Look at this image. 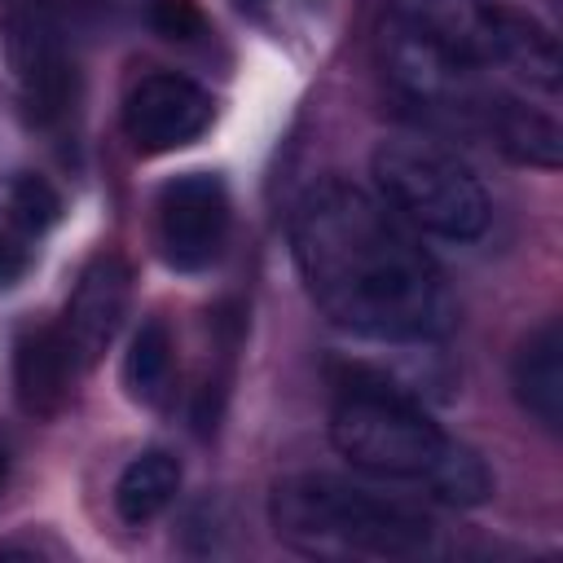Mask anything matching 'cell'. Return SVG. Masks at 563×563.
<instances>
[{
    "label": "cell",
    "mask_w": 563,
    "mask_h": 563,
    "mask_svg": "<svg viewBox=\"0 0 563 563\" xmlns=\"http://www.w3.org/2000/svg\"><path fill=\"white\" fill-rule=\"evenodd\" d=\"M374 185L383 202L431 238L471 242L488 229V194L457 150L431 136H391L374 150Z\"/></svg>",
    "instance_id": "obj_4"
},
{
    "label": "cell",
    "mask_w": 563,
    "mask_h": 563,
    "mask_svg": "<svg viewBox=\"0 0 563 563\" xmlns=\"http://www.w3.org/2000/svg\"><path fill=\"white\" fill-rule=\"evenodd\" d=\"M391 13L488 70V0H391Z\"/></svg>",
    "instance_id": "obj_14"
},
{
    "label": "cell",
    "mask_w": 563,
    "mask_h": 563,
    "mask_svg": "<svg viewBox=\"0 0 563 563\" xmlns=\"http://www.w3.org/2000/svg\"><path fill=\"white\" fill-rule=\"evenodd\" d=\"M493 66L532 92H559V44L532 13L488 4V70Z\"/></svg>",
    "instance_id": "obj_11"
},
{
    "label": "cell",
    "mask_w": 563,
    "mask_h": 563,
    "mask_svg": "<svg viewBox=\"0 0 563 563\" xmlns=\"http://www.w3.org/2000/svg\"><path fill=\"white\" fill-rule=\"evenodd\" d=\"M0 44L26 119L62 132L79 110V57L57 0H0Z\"/></svg>",
    "instance_id": "obj_6"
},
{
    "label": "cell",
    "mask_w": 563,
    "mask_h": 563,
    "mask_svg": "<svg viewBox=\"0 0 563 563\" xmlns=\"http://www.w3.org/2000/svg\"><path fill=\"white\" fill-rule=\"evenodd\" d=\"M233 224L229 189L216 172H185L158 189L154 202V238L158 255L176 273H202L224 255Z\"/></svg>",
    "instance_id": "obj_7"
},
{
    "label": "cell",
    "mask_w": 563,
    "mask_h": 563,
    "mask_svg": "<svg viewBox=\"0 0 563 563\" xmlns=\"http://www.w3.org/2000/svg\"><path fill=\"white\" fill-rule=\"evenodd\" d=\"M4 220L18 238L35 242L62 220V194L40 172H18L4 189Z\"/></svg>",
    "instance_id": "obj_17"
},
{
    "label": "cell",
    "mask_w": 563,
    "mask_h": 563,
    "mask_svg": "<svg viewBox=\"0 0 563 563\" xmlns=\"http://www.w3.org/2000/svg\"><path fill=\"white\" fill-rule=\"evenodd\" d=\"M290 251L312 303L361 339L431 343L453 325V299L435 260L361 185H312L295 202Z\"/></svg>",
    "instance_id": "obj_1"
},
{
    "label": "cell",
    "mask_w": 563,
    "mask_h": 563,
    "mask_svg": "<svg viewBox=\"0 0 563 563\" xmlns=\"http://www.w3.org/2000/svg\"><path fill=\"white\" fill-rule=\"evenodd\" d=\"M484 132L497 141V150L515 163H528V167H545L554 172L559 167V123L550 114H541L537 106L519 101V97H506V92H493L488 97V110H484Z\"/></svg>",
    "instance_id": "obj_13"
},
{
    "label": "cell",
    "mask_w": 563,
    "mask_h": 563,
    "mask_svg": "<svg viewBox=\"0 0 563 563\" xmlns=\"http://www.w3.org/2000/svg\"><path fill=\"white\" fill-rule=\"evenodd\" d=\"M145 26L167 44H198L207 40V13L194 0H141Z\"/></svg>",
    "instance_id": "obj_18"
},
{
    "label": "cell",
    "mask_w": 563,
    "mask_h": 563,
    "mask_svg": "<svg viewBox=\"0 0 563 563\" xmlns=\"http://www.w3.org/2000/svg\"><path fill=\"white\" fill-rule=\"evenodd\" d=\"M79 356L66 343L62 325H31L13 339V400L26 418L48 422L70 405Z\"/></svg>",
    "instance_id": "obj_10"
},
{
    "label": "cell",
    "mask_w": 563,
    "mask_h": 563,
    "mask_svg": "<svg viewBox=\"0 0 563 563\" xmlns=\"http://www.w3.org/2000/svg\"><path fill=\"white\" fill-rule=\"evenodd\" d=\"M176 488H180V462H176V453L145 449L114 479V515L128 528H145L150 519H158L172 506Z\"/></svg>",
    "instance_id": "obj_15"
},
{
    "label": "cell",
    "mask_w": 563,
    "mask_h": 563,
    "mask_svg": "<svg viewBox=\"0 0 563 563\" xmlns=\"http://www.w3.org/2000/svg\"><path fill=\"white\" fill-rule=\"evenodd\" d=\"M172 369H176V343L163 317H145L141 330L128 343L123 356V387L141 405H163L172 391Z\"/></svg>",
    "instance_id": "obj_16"
},
{
    "label": "cell",
    "mask_w": 563,
    "mask_h": 563,
    "mask_svg": "<svg viewBox=\"0 0 563 563\" xmlns=\"http://www.w3.org/2000/svg\"><path fill=\"white\" fill-rule=\"evenodd\" d=\"M233 4H238L246 18H264V9H268V0H233Z\"/></svg>",
    "instance_id": "obj_21"
},
{
    "label": "cell",
    "mask_w": 563,
    "mask_h": 563,
    "mask_svg": "<svg viewBox=\"0 0 563 563\" xmlns=\"http://www.w3.org/2000/svg\"><path fill=\"white\" fill-rule=\"evenodd\" d=\"M26 268H31V246H26V238L0 233V290L18 286V282L26 277Z\"/></svg>",
    "instance_id": "obj_19"
},
{
    "label": "cell",
    "mask_w": 563,
    "mask_h": 563,
    "mask_svg": "<svg viewBox=\"0 0 563 563\" xmlns=\"http://www.w3.org/2000/svg\"><path fill=\"white\" fill-rule=\"evenodd\" d=\"M330 444L343 462L383 484H413L444 506H484L493 497V471L484 457L453 440L418 396L383 378L378 369H347L330 409Z\"/></svg>",
    "instance_id": "obj_2"
},
{
    "label": "cell",
    "mask_w": 563,
    "mask_h": 563,
    "mask_svg": "<svg viewBox=\"0 0 563 563\" xmlns=\"http://www.w3.org/2000/svg\"><path fill=\"white\" fill-rule=\"evenodd\" d=\"M510 387L519 409L541 422L550 435L563 431V325L541 321L510 361Z\"/></svg>",
    "instance_id": "obj_12"
},
{
    "label": "cell",
    "mask_w": 563,
    "mask_h": 563,
    "mask_svg": "<svg viewBox=\"0 0 563 563\" xmlns=\"http://www.w3.org/2000/svg\"><path fill=\"white\" fill-rule=\"evenodd\" d=\"M211 119H216L211 92L176 70H150L123 97V136L145 158L194 145L211 128Z\"/></svg>",
    "instance_id": "obj_8"
},
{
    "label": "cell",
    "mask_w": 563,
    "mask_h": 563,
    "mask_svg": "<svg viewBox=\"0 0 563 563\" xmlns=\"http://www.w3.org/2000/svg\"><path fill=\"white\" fill-rule=\"evenodd\" d=\"M268 519L290 550L312 559H418L435 537V523L422 506L325 471L277 479Z\"/></svg>",
    "instance_id": "obj_3"
},
{
    "label": "cell",
    "mask_w": 563,
    "mask_h": 563,
    "mask_svg": "<svg viewBox=\"0 0 563 563\" xmlns=\"http://www.w3.org/2000/svg\"><path fill=\"white\" fill-rule=\"evenodd\" d=\"M128 303H132V268H128V260L114 255V251L92 255L84 264V273L75 277V290H70L66 312L57 321L84 369L97 365L101 352L114 343V334L123 330Z\"/></svg>",
    "instance_id": "obj_9"
},
{
    "label": "cell",
    "mask_w": 563,
    "mask_h": 563,
    "mask_svg": "<svg viewBox=\"0 0 563 563\" xmlns=\"http://www.w3.org/2000/svg\"><path fill=\"white\" fill-rule=\"evenodd\" d=\"M378 66L391 92L418 119L440 128H484V110L493 97L484 88V66L427 35L422 26L396 18L391 9L378 26Z\"/></svg>",
    "instance_id": "obj_5"
},
{
    "label": "cell",
    "mask_w": 563,
    "mask_h": 563,
    "mask_svg": "<svg viewBox=\"0 0 563 563\" xmlns=\"http://www.w3.org/2000/svg\"><path fill=\"white\" fill-rule=\"evenodd\" d=\"M4 479H9V444L0 435V493H4Z\"/></svg>",
    "instance_id": "obj_22"
},
{
    "label": "cell",
    "mask_w": 563,
    "mask_h": 563,
    "mask_svg": "<svg viewBox=\"0 0 563 563\" xmlns=\"http://www.w3.org/2000/svg\"><path fill=\"white\" fill-rule=\"evenodd\" d=\"M123 4L128 0H57V9L70 18V26L75 22H110Z\"/></svg>",
    "instance_id": "obj_20"
}]
</instances>
